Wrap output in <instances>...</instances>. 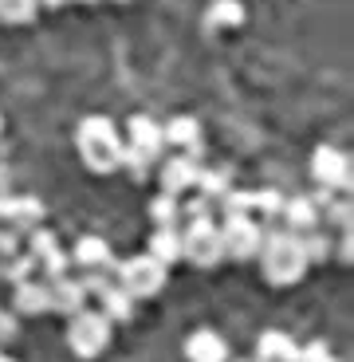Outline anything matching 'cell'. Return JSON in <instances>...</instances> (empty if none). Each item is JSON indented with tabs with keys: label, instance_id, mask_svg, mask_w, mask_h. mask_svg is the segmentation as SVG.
Segmentation results:
<instances>
[{
	"label": "cell",
	"instance_id": "obj_7",
	"mask_svg": "<svg viewBox=\"0 0 354 362\" xmlns=\"http://www.w3.org/2000/svg\"><path fill=\"white\" fill-rule=\"evenodd\" d=\"M311 173L323 189H346L350 185V158L338 150V146H319L315 158H311Z\"/></svg>",
	"mask_w": 354,
	"mask_h": 362
},
{
	"label": "cell",
	"instance_id": "obj_9",
	"mask_svg": "<svg viewBox=\"0 0 354 362\" xmlns=\"http://www.w3.org/2000/svg\"><path fill=\"white\" fill-rule=\"evenodd\" d=\"M197 173H201V165H197V158H189V154H177V158H170V162H162V173H158L162 193L165 197H177V193L193 189V185H197Z\"/></svg>",
	"mask_w": 354,
	"mask_h": 362
},
{
	"label": "cell",
	"instance_id": "obj_31",
	"mask_svg": "<svg viewBox=\"0 0 354 362\" xmlns=\"http://www.w3.org/2000/svg\"><path fill=\"white\" fill-rule=\"evenodd\" d=\"M83 4H99V0H83Z\"/></svg>",
	"mask_w": 354,
	"mask_h": 362
},
{
	"label": "cell",
	"instance_id": "obj_10",
	"mask_svg": "<svg viewBox=\"0 0 354 362\" xmlns=\"http://www.w3.org/2000/svg\"><path fill=\"white\" fill-rule=\"evenodd\" d=\"M32 260H36V268L47 272V280H59V276H67V256L64 248L55 245V236L47 233V228H32Z\"/></svg>",
	"mask_w": 354,
	"mask_h": 362
},
{
	"label": "cell",
	"instance_id": "obj_27",
	"mask_svg": "<svg viewBox=\"0 0 354 362\" xmlns=\"http://www.w3.org/2000/svg\"><path fill=\"white\" fill-rule=\"evenodd\" d=\"M12 335H16V319H12V315H0V346L8 343Z\"/></svg>",
	"mask_w": 354,
	"mask_h": 362
},
{
	"label": "cell",
	"instance_id": "obj_6",
	"mask_svg": "<svg viewBox=\"0 0 354 362\" xmlns=\"http://www.w3.org/2000/svg\"><path fill=\"white\" fill-rule=\"evenodd\" d=\"M220 228V256H232V260H248V256L260 252V233L252 217H225Z\"/></svg>",
	"mask_w": 354,
	"mask_h": 362
},
{
	"label": "cell",
	"instance_id": "obj_19",
	"mask_svg": "<svg viewBox=\"0 0 354 362\" xmlns=\"http://www.w3.org/2000/svg\"><path fill=\"white\" fill-rule=\"evenodd\" d=\"M197 189H201V201L217 205V201L228 193V173L225 170H201L197 173Z\"/></svg>",
	"mask_w": 354,
	"mask_h": 362
},
{
	"label": "cell",
	"instance_id": "obj_8",
	"mask_svg": "<svg viewBox=\"0 0 354 362\" xmlns=\"http://www.w3.org/2000/svg\"><path fill=\"white\" fill-rule=\"evenodd\" d=\"M126 150H134V154L158 162V154L165 150V138H162L158 118H150V115H134V118H130V127H126Z\"/></svg>",
	"mask_w": 354,
	"mask_h": 362
},
{
	"label": "cell",
	"instance_id": "obj_1",
	"mask_svg": "<svg viewBox=\"0 0 354 362\" xmlns=\"http://www.w3.org/2000/svg\"><path fill=\"white\" fill-rule=\"evenodd\" d=\"M75 146H79V158L87 162V170L95 173H110L122 165V134L110 118L91 115L79 122V134H75Z\"/></svg>",
	"mask_w": 354,
	"mask_h": 362
},
{
	"label": "cell",
	"instance_id": "obj_18",
	"mask_svg": "<svg viewBox=\"0 0 354 362\" xmlns=\"http://www.w3.org/2000/svg\"><path fill=\"white\" fill-rule=\"evenodd\" d=\"M146 256H154L158 264H170L182 256V233L177 228H158L154 236H150V252Z\"/></svg>",
	"mask_w": 354,
	"mask_h": 362
},
{
	"label": "cell",
	"instance_id": "obj_15",
	"mask_svg": "<svg viewBox=\"0 0 354 362\" xmlns=\"http://www.w3.org/2000/svg\"><path fill=\"white\" fill-rule=\"evenodd\" d=\"M295 354H300V346L283 331H264L260 346H256V362H295Z\"/></svg>",
	"mask_w": 354,
	"mask_h": 362
},
{
	"label": "cell",
	"instance_id": "obj_21",
	"mask_svg": "<svg viewBox=\"0 0 354 362\" xmlns=\"http://www.w3.org/2000/svg\"><path fill=\"white\" fill-rule=\"evenodd\" d=\"M244 20V4L240 0H213L209 4V24L213 28H236Z\"/></svg>",
	"mask_w": 354,
	"mask_h": 362
},
{
	"label": "cell",
	"instance_id": "obj_17",
	"mask_svg": "<svg viewBox=\"0 0 354 362\" xmlns=\"http://www.w3.org/2000/svg\"><path fill=\"white\" fill-rule=\"evenodd\" d=\"M16 311L20 315H40V311H47V284H32V280H24V284H16Z\"/></svg>",
	"mask_w": 354,
	"mask_h": 362
},
{
	"label": "cell",
	"instance_id": "obj_4",
	"mask_svg": "<svg viewBox=\"0 0 354 362\" xmlns=\"http://www.w3.org/2000/svg\"><path fill=\"white\" fill-rule=\"evenodd\" d=\"M67 343H71L75 354L83 358H95L99 351H107L110 343V319H102L99 311H75L71 315V327H67Z\"/></svg>",
	"mask_w": 354,
	"mask_h": 362
},
{
	"label": "cell",
	"instance_id": "obj_25",
	"mask_svg": "<svg viewBox=\"0 0 354 362\" xmlns=\"http://www.w3.org/2000/svg\"><path fill=\"white\" fill-rule=\"evenodd\" d=\"M252 209H260L264 217H280V213H283V197L276 189H260V193H252Z\"/></svg>",
	"mask_w": 354,
	"mask_h": 362
},
{
	"label": "cell",
	"instance_id": "obj_29",
	"mask_svg": "<svg viewBox=\"0 0 354 362\" xmlns=\"http://www.w3.org/2000/svg\"><path fill=\"white\" fill-rule=\"evenodd\" d=\"M40 4H47V8H64L67 0H40Z\"/></svg>",
	"mask_w": 354,
	"mask_h": 362
},
{
	"label": "cell",
	"instance_id": "obj_11",
	"mask_svg": "<svg viewBox=\"0 0 354 362\" xmlns=\"http://www.w3.org/2000/svg\"><path fill=\"white\" fill-rule=\"evenodd\" d=\"M83 303H87V291H83L79 280H67V276L47 280V311L75 315V311H83Z\"/></svg>",
	"mask_w": 354,
	"mask_h": 362
},
{
	"label": "cell",
	"instance_id": "obj_26",
	"mask_svg": "<svg viewBox=\"0 0 354 362\" xmlns=\"http://www.w3.org/2000/svg\"><path fill=\"white\" fill-rule=\"evenodd\" d=\"M295 362H338V358H335V354H331L323 343H307V346H300Z\"/></svg>",
	"mask_w": 354,
	"mask_h": 362
},
{
	"label": "cell",
	"instance_id": "obj_20",
	"mask_svg": "<svg viewBox=\"0 0 354 362\" xmlns=\"http://www.w3.org/2000/svg\"><path fill=\"white\" fill-rule=\"evenodd\" d=\"M99 299H102V311H99L102 319H130V311H134V303H130L134 296H126L118 284H114V288H107Z\"/></svg>",
	"mask_w": 354,
	"mask_h": 362
},
{
	"label": "cell",
	"instance_id": "obj_16",
	"mask_svg": "<svg viewBox=\"0 0 354 362\" xmlns=\"http://www.w3.org/2000/svg\"><path fill=\"white\" fill-rule=\"evenodd\" d=\"M75 260L83 264V268H114V256H110V245L102 240V236H83L79 245H75Z\"/></svg>",
	"mask_w": 354,
	"mask_h": 362
},
{
	"label": "cell",
	"instance_id": "obj_2",
	"mask_svg": "<svg viewBox=\"0 0 354 362\" xmlns=\"http://www.w3.org/2000/svg\"><path fill=\"white\" fill-rule=\"evenodd\" d=\"M260 264L272 284H295L307 272L303 240L288 228H268V233H260Z\"/></svg>",
	"mask_w": 354,
	"mask_h": 362
},
{
	"label": "cell",
	"instance_id": "obj_12",
	"mask_svg": "<svg viewBox=\"0 0 354 362\" xmlns=\"http://www.w3.org/2000/svg\"><path fill=\"white\" fill-rule=\"evenodd\" d=\"M162 138H165V146H177V150H185L189 158L201 154V122L189 118V115L170 118V122L162 127Z\"/></svg>",
	"mask_w": 354,
	"mask_h": 362
},
{
	"label": "cell",
	"instance_id": "obj_30",
	"mask_svg": "<svg viewBox=\"0 0 354 362\" xmlns=\"http://www.w3.org/2000/svg\"><path fill=\"white\" fill-rule=\"evenodd\" d=\"M0 362H12V358H8V354H4V351H0Z\"/></svg>",
	"mask_w": 354,
	"mask_h": 362
},
{
	"label": "cell",
	"instance_id": "obj_28",
	"mask_svg": "<svg viewBox=\"0 0 354 362\" xmlns=\"http://www.w3.org/2000/svg\"><path fill=\"white\" fill-rule=\"evenodd\" d=\"M0 193H8V170L0 165Z\"/></svg>",
	"mask_w": 354,
	"mask_h": 362
},
{
	"label": "cell",
	"instance_id": "obj_13",
	"mask_svg": "<svg viewBox=\"0 0 354 362\" xmlns=\"http://www.w3.org/2000/svg\"><path fill=\"white\" fill-rule=\"evenodd\" d=\"M319 225V205L311 197H295V201H283V228L295 236H307L315 233Z\"/></svg>",
	"mask_w": 354,
	"mask_h": 362
},
{
	"label": "cell",
	"instance_id": "obj_14",
	"mask_svg": "<svg viewBox=\"0 0 354 362\" xmlns=\"http://www.w3.org/2000/svg\"><path fill=\"white\" fill-rule=\"evenodd\" d=\"M185 358L189 362H225L228 346L217 331H197V335H189V343H185Z\"/></svg>",
	"mask_w": 354,
	"mask_h": 362
},
{
	"label": "cell",
	"instance_id": "obj_3",
	"mask_svg": "<svg viewBox=\"0 0 354 362\" xmlns=\"http://www.w3.org/2000/svg\"><path fill=\"white\" fill-rule=\"evenodd\" d=\"M114 284L126 296H158L165 284V264H158L154 256H130L114 268Z\"/></svg>",
	"mask_w": 354,
	"mask_h": 362
},
{
	"label": "cell",
	"instance_id": "obj_22",
	"mask_svg": "<svg viewBox=\"0 0 354 362\" xmlns=\"http://www.w3.org/2000/svg\"><path fill=\"white\" fill-rule=\"evenodd\" d=\"M40 12V0H0V20L4 24H32Z\"/></svg>",
	"mask_w": 354,
	"mask_h": 362
},
{
	"label": "cell",
	"instance_id": "obj_23",
	"mask_svg": "<svg viewBox=\"0 0 354 362\" xmlns=\"http://www.w3.org/2000/svg\"><path fill=\"white\" fill-rule=\"evenodd\" d=\"M177 217H182V209H177V201H173V197H165V193H162V197L150 201V221H154L158 228H173V225H177Z\"/></svg>",
	"mask_w": 354,
	"mask_h": 362
},
{
	"label": "cell",
	"instance_id": "obj_24",
	"mask_svg": "<svg viewBox=\"0 0 354 362\" xmlns=\"http://www.w3.org/2000/svg\"><path fill=\"white\" fill-rule=\"evenodd\" d=\"M217 205L225 209V217H252V193L244 189H228Z\"/></svg>",
	"mask_w": 354,
	"mask_h": 362
},
{
	"label": "cell",
	"instance_id": "obj_5",
	"mask_svg": "<svg viewBox=\"0 0 354 362\" xmlns=\"http://www.w3.org/2000/svg\"><path fill=\"white\" fill-rule=\"evenodd\" d=\"M182 256H189L201 268H209V264L220 260V228L213 225V217L189 221V228L182 233Z\"/></svg>",
	"mask_w": 354,
	"mask_h": 362
},
{
	"label": "cell",
	"instance_id": "obj_32",
	"mask_svg": "<svg viewBox=\"0 0 354 362\" xmlns=\"http://www.w3.org/2000/svg\"><path fill=\"white\" fill-rule=\"evenodd\" d=\"M0 130H4V118H0Z\"/></svg>",
	"mask_w": 354,
	"mask_h": 362
}]
</instances>
